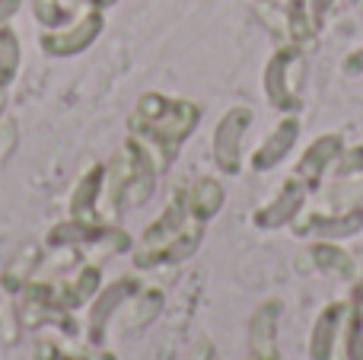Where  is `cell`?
<instances>
[{"label": "cell", "instance_id": "obj_1", "mask_svg": "<svg viewBox=\"0 0 363 360\" xmlns=\"http://www.w3.org/2000/svg\"><path fill=\"white\" fill-rule=\"evenodd\" d=\"M201 121V108L191 99H172L166 93H144L128 115V131L153 153L160 172L169 169L179 147L191 137Z\"/></svg>", "mask_w": 363, "mask_h": 360}, {"label": "cell", "instance_id": "obj_2", "mask_svg": "<svg viewBox=\"0 0 363 360\" xmlns=\"http://www.w3.org/2000/svg\"><path fill=\"white\" fill-rule=\"evenodd\" d=\"M204 227L207 223L191 214L185 191L179 189L163 208V214L144 230L138 249H134V268L150 271V268L179 265V261L191 259L194 249L201 246Z\"/></svg>", "mask_w": 363, "mask_h": 360}, {"label": "cell", "instance_id": "obj_3", "mask_svg": "<svg viewBox=\"0 0 363 360\" xmlns=\"http://www.w3.org/2000/svg\"><path fill=\"white\" fill-rule=\"evenodd\" d=\"M303 86H306V48L300 45H281L264 67V96L281 112H296L303 106Z\"/></svg>", "mask_w": 363, "mask_h": 360}, {"label": "cell", "instance_id": "obj_4", "mask_svg": "<svg viewBox=\"0 0 363 360\" xmlns=\"http://www.w3.org/2000/svg\"><path fill=\"white\" fill-rule=\"evenodd\" d=\"M252 125V108L233 106L213 128V163L220 172L236 176L242 166V137Z\"/></svg>", "mask_w": 363, "mask_h": 360}, {"label": "cell", "instance_id": "obj_5", "mask_svg": "<svg viewBox=\"0 0 363 360\" xmlns=\"http://www.w3.org/2000/svg\"><path fill=\"white\" fill-rule=\"evenodd\" d=\"M140 281L134 278V274H121V278H115L112 284H106L99 293L93 297V303H89V319H86V338L93 348H102L106 344V325L108 319L115 316V310L125 303H131V297L140 291Z\"/></svg>", "mask_w": 363, "mask_h": 360}, {"label": "cell", "instance_id": "obj_6", "mask_svg": "<svg viewBox=\"0 0 363 360\" xmlns=\"http://www.w3.org/2000/svg\"><path fill=\"white\" fill-rule=\"evenodd\" d=\"M347 313H351V300H335L315 316V325L309 332V357L313 360H341L338 344L345 351Z\"/></svg>", "mask_w": 363, "mask_h": 360}, {"label": "cell", "instance_id": "obj_7", "mask_svg": "<svg viewBox=\"0 0 363 360\" xmlns=\"http://www.w3.org/2000/svg\"><path fill=\"white\" fill-rule=\"evenodd\" d=\"M102 26H106V19H102V13L93 6L86 16H80L77 23L64 26V29L42 32V51H45V55H51V57L80 55V51H86L89 45L99 38Z\"/></svg>", "mask_w": 363, "mask_h": 360}, {"label": "cell", "instance_id": "obj_8", "mask_svg": "<svg viewBox=\"0 0 363 360\" xmlns=\"http://www.w3.org/2000/svg\"><path fill=\"white\" fill-rule=\"evenodd\" d=\"M306 195L309 189L300 182L296 176H290L287 182L281 185V191H277L274 198H271L264 208L255 210V227L258 230H277V227H287V223H294L296 217L303 214V204H306Z\"/></svg>", "mask_w": 363, "mask_h": 360}, {"label": "cell", "instance_id": "obj_9", "mask_svg": "<svg viewBox=\"0 0 363 360\" xmlns=\"http://www.w3.org/2000/svg\"><path fill=\"white\" fill-rule=\"evenodd\" d=\"M363 230V208H351L345 214H306L294 220L296 236H319V240H345Z\"/></svg>", "mask_w": 363, "mask_h": 360}, {"label": "cell", "instance_id": "obj_10", "mask_svg": "<svg viewBox=\"0 0 363 360\" xmlns=\"http://www.w3.org/2000/svg\"><path fill=\"white\" fill-rule=\"evenodd\" d=\"M341 150H345V137H341V134H322V137H315L313 144H309V150L300 157L294 176L300 179L306 189H315L319 179L328 172V166H335V159L341 157Z\"/></svg>", "mask_w": 363, "mask_h": 360}, {"label": "cell", "instance_id": "obj_11", "mask_svg": "<svg viewBox=\"0 0 363 360\" xmlns=\"http://www.w3.org/2000/svg\"><path fill=\"white\" fill-rule=\"evenodd\" d=\"M102 176L106 166H89L86 176H80L74 195H70V220L83 223V227H106L99 214V198H102Z\"/></svg>", "mask_w": 363, "mask_h": 360}, {"label": "cell", "instance_id": "obj_12", "mask_svg": "<svg viewBox=\"0 0 363 360\" xmlns=\"http://www.w3.org/2000/svg\"><path fill=\"white\" fill-rule=\"evenodd\" d=\"M296 137H300V121H296L294 115H287V118L277 121V128L264 137V144L252 153V169L268 172V169H274V166H281L284 157L294 150Z\"/></svg>", "mask_w": 363, "mask_h": 360}, {"label": "cell", "instance_id": "obj_13", "mask_svg": "<svg viewBox=\"0 0 363 360\" xmlns=\"http://www.w3.org/2000/svg\"><path fill=\"white\" fill-rule=\"evenodd\" d=\"M281 316H284V303L277 297H268L264 303H258L255 313H252V325H249L252 360L277 351V322H281Z\"/></svg>", "mask_w": 363, "mask_h": 360}, {"label": "cell", "instance_id": "obj_14", "mask_svg": "<svg viewBox=\"0 0 363 360\" xmlns=\"http://www.w3.org/2000/svg\"><path fill=\"white\" fill-rule=\"evenodd\" d=\"M309 265L319 274H332V278H354L357 274V259L347 252L345 246H338L335 240H319L306 249Z\"/></svg>", "mask_w": 363, "mask_h": 360}, {"label": "cell", "instance_id": "obj_15", "mask_svg": "<svg viewBox=\"0 0 363 360\" xmlns=\"http://www.w3.org/2000/svg\"><path fill=\"white\" fill-rule=\"evenodd\" d=\"M185 198H188V208H191V214L198 217V220L207 223V220H213V217L220 214L226 191H223V185H220L217 179L201 176V179H194V182L185 189Z\"/></svg>", "mask_w": 363, "mask_h": 360}, {"label": "cell", "instance_id": "obj_16", "mask_svg": "<svg viewBox=\"0 0 363 360\" xmlns=\"http://www.w3.org/2000/svg\"><path fill=\"white\" fill-rule=\"evenodd\" d=\"M38 265H42V249H38V246H23L10 259V265L4 268L0 287H4L6 293H13V297H19V291H23V287L32 281V274L38 271Z\"/></svg>", "mask_w": 363, "mask_h": 360}, {"label": "cell", "instance_id": "obj_17", "mask_svg": "<svg viewBox=\"0 0 363 360\" xmlns=\"http://www.w3.org/2000/svg\"><path fill=\"white\" fill-rule=\"evenodd\" d=\"M284 23H287V42L300 48H315V19L309 13V0H287L284 6Z\"/></svg>", "mask_w": 363, "mask_h": 360}, {"label": "cell", "instance_id": "obj_18", "mask_svg": "<svg viewBox=\"0 0 363 360\" xmlns=\"http://www.w3.org/2000/svg\"><path fill=\"white\" fill-rule=\"evenodd\" d=\"M163 300L166 297L160 287H140V291L131 297V319H128V325H134V329L150 325L153 319L160 316V310H163Z\"/></svg>", "mask_w": 363, "mask_h": 360}, {"label": "cell", "instance_id": "obj_19", "mask_svg": "<svg viewBox=\"0 0 363 360\" xmlns=\"http://www.w3.org/2000/svg\"><path fill=\"white\" fill-rule=\"evenodd\" d=\"M16 70H19V42L6 26H0V89L10 86Z\"/></svg>", "mask_w": 363, "mask_h": 360}, {"label": "cell", "instance_id": "obj_20", "mask_svg": "<svg viewBox=\"0 0 363 360\" xmlns=\"http://www.w3.org/2000/svg\"><path fill=\"white\" fill-rule=\"evenodd\" d=\"M345 360H363V319L354 306L345 325Z\"/></svg>", "mask_w": 363, "mask_h": 360}, {"label": "cell", "instance_id": "obj_21", "mask_svg": "<svg viewBox=\"0 0 363 360\" xmlns=\"http://www.w3.org/2000/svg\"><path fill=\"white\" fill-rule=\"evenodd\" d=\"M32 6H35V16H38V23L42 26H55L57 29V26H64L70 19V10L67 6H61L57 0H35Z\"/></svg>", "mask_w": 363, "mask_h": 360}, {"label": "cell", "instance_id": "obj_22", "mask_svg": "<svg viewBox=\"0 0 363 360\" xmlns=\"http://www.w3.org/2000/svg\"><path fill=\"white\" fill-rule=\"evenodd\" d=\"M335 172L338 176H354V172H363V144L360 147H345L341 157L335 159Z\"/></svg>", "mask_w": 363, "mask_h": 360}, {"label": "cell", "instance_id": "obj_23", "mask_svg": "<svg viewBox=\"0 0 363 360\" xmlns=\"http://www.w3.org/2000/svg\"><path fill=\"white\" fill-rule=\"evenodd\" d=\"M19 140V128L13 118H4L0 121V159H6L13 153V147H16Z\"/></svg>", "mask_w": 363, "mask_h": 360}, {"label": "cell", "instance_id": "obj_24", "mask_svg": "<svg viewBox=\"0 0 363 360\" xmlns=\"http://www.w3.org/2000/svg\"><path fill=\"white\" fill-rule=\"evenodd\" d=\"M341 70L345 74H351V77H357V74H363V48H357V51H351V55L345 57V64H341Z\"/></svg>", "mask_w": 363, "mask_h": 360}, {"label": "cell", "instance_id": "obj_25", "mask_svg": "<svg viewBox=\"0 0 363 360\" xmlns=\"http://www.w3.org/2000/svg\"><path fill=\"white\" fill-rule=\"evenodd\" d=\"M335 6V0H309V13H313L315 26H322V19H325V13Z\"/></svg>", "mask_w": 363, "mask_h": 360}, {"label": "cell", "instance_id": "obj_26", "mask_svg": "<svg viewBox=\"0 0 363 360\" xmlns=\"http://www.w3.org/2000/svg\"><path fill=\"white\" fill-rule=\"evenodd\" d=\"M19 4H23V0H0V26H6V19L19 10Z\"/></svg>", "mask_w": 363, "mask_h": 360}, {"label": "cell", "instance_id": "obj_27", "mask_svg": "<svg viewBox=\"0 0 363 360\" xmlns=\"http://www.w3.org/2000/svg\"><path fill=\"white\" fill-rule=\"evenodd\" d=\"M198 360H217V351H213V344H211V342H201Z\"/></svg>", "mask_w": 363, "mask_h": 360}, {"label": "cell", "instance_id": "obj_28", "mask_svg": "<svg viewBox=\"0 0 363 360\" xmlns=\"http://www.w3.org/2000/svg\"><path fill=\"white\" fill-rule=\"evenodd\" d=\"M89 4H93L96 10H102V6H112V4H118V0H89Z\"/></svg>", "mask_w": 363, "mask_h": 360}, {"label": "cell", "instance_id": "obj_29", "mask_svg": "<svg viewBox=\"0 0 363 360\" xmlns=\"http://www.w3.org/2000/svg\"><path fill=\"white\" fill-rule=\"evenodd\" d=\"M255 360H284V357L277 354V351H271V354H264V357H255Z\"/></svg>", "mask_w": 363, "mask_h": 360}, {"label": "cell", "instance_id": "obj_30", "mask_svg": "<svg viewBox=\"0 0 363 360\" xmlns=\"http://www.w3.org/2000/svg\"><path fill=\"white\" fill-rule=\"evenodd\" d=\"M0 335H4V306H0Z\"/></svg>", "mask_w": 363, "mask_h": 360}, {"label": "cell", "instance_id": "obj_31", "mask_svg": "<svg viewBox=\"0 0 363 360\" xmlns=\"http://www.w3.org/2000/svg\"><path fill=\"white\" fill-rule=\"evenodd\" d=\"M351 306H354V310L360 313V319H363V303H351Z\"/></svg>", "mask_w": 363, "mask_h": 360}, {"label": "cell", "instance_id": "obj_32", "mask_svg": "<svg viewBox=\"0 0 363 360\" xmlns=\"http://www.w3.org/2000/svg\"><path fill=\"white\" fill-rule=\"evenodd\" d=\"M357 13H360V16H363V0H357Z\"/></svg>", "mask_w": 363, "mask_h": 360}, {"label": "cell", "instance_id": "obj_33", "mask_svg": "<svg viewBox=\"0 0 363 360\" xmlns=\"http://www.w3.org/2000/svg\"><path fill=\"white\" fill-rule=\"evenodd\" d=\"M0 163H4V159H0Z\"/></svg>", "mask_w": 363, "mask_h": 360}]
</instances>
